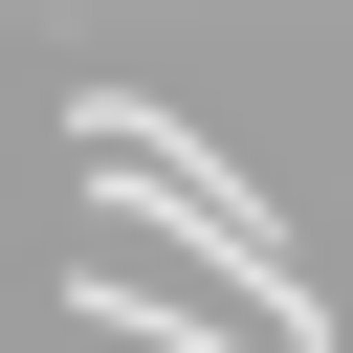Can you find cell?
<instances>
[{
    "label": "cell",
    "instance_id": "1",
    "mask_svg": "<svg viewBox=\"0 0 353 353\" xmlns=\"http://www.w3.org/2000/svg\"><path fill=\"white\" fill-rule=\"evenodd\" d=\"M88 176H110V199H154V221H176V243H199V265H221V287L287 331V353H331V331H309V243H287V221H265V199H243L199 132H154L132 88H88Z\"/></svg>",
    "mask_w": 353,
    "mask_h": 353
}]
</instances>
